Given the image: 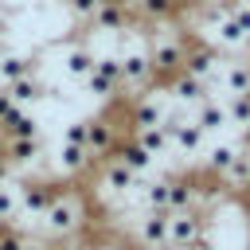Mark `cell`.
<instances>
[{
    "instance_id": "6da1fadb",
    "label": "cell",
    "mask_w": 250,
    "mask_h": 250,
    "mask_svg": "<svg viewBox=\"0 0 250 250\" xmlns=\"http://www.w3.org/2000/svg\"><path fill=\"white\" fill-rule=\"evenodd\" d=\"M164 133H168V145L176 148V152H184V156H195V152H203V145H207V137H203V129L184 113V109H172V113H164Z\"/></svg>"
},
{
    "instance_id": "7a4b0ae2",
    "label": "cell",
    "mask_w": 250,
    "mask_h": 250,
    "mask_svg": "<svg viewBox=\"0 0 250 250\" xmlns=\"http://www.w3.org/2000/svg\"><path fill=\"white\" fill-rule=\"evenodd\" d=\"M223 66H227V59H223V55H219L211 43H195V47H188V51H184V70H188L191 78L207 82L211 90H219Z\"/></svg>"
},
{
    "instance_id": "3957f363",
    "label": "cell",
    "mask_w": 250,
    "mask_h": 250,
    "mask_svg": "<svg viewBox=\"0 0 250 250\" xmlns=\"http://www.w3.org/2000/svg\"><path fill=\"white\" fill-rule=\"evenodd\" d=\"M39 219H43V227H47L51 234H74V230L82 227L86 211H82V203H78L70 191H62V195H59V199L39 215Z\"/></svg>"
},
{
    "instance_id": "277c9868",
    "label": "cell",
    "mask_w": 250,
    "mask_h": 250,
    "mask_svg": "<svg viewBox=\"0 0 250 250\" xmlns=\"http://www.w3.org/2000/svg\"><path fill=\"white\" fill-rule=\"evenodd\" d=\"M184 39H172V35H164V39H156L152 47H148V62H152V78H172V74H180L184 70Z\"/></svg>"
},
{
    "instance_id": "5b68a950",
    "label": "cell",
    "mask_w": 250,
    "mask_h": 250,
    "mask_svg": "<svg viewBox=\"0 0 250 250\" xmlns=\"http://www.w3.org/2000/svg\"><path fill=\"white\" fill-rule=\"evenodd\" d=\"M86 90H90L94 98H113V94L121 90V62H117L113 55L94 59V70L86 74Z\"/></svg>"
},
{
    "instance_id": "8992f818",
    "label": "cell",
    "mask_w": 250,
    "mask_h": 250,
    "mask_svg": "<svg viewBox=\"0 0 250 250\" xmlns=\"http://www.w3.org/2000/svg\"><path fill=\"white\" fill-rule=\"evenodd\" d=\"M203 230H207L203 211H172V219H168V246H191Z\"/></svg>"
},
{
    "instance_id": "52a82bcc",
    "label": "cell",
    "mask_w": 250,
    "mask_h": 250,
    "mask_svg": "<svg viewBox=\"0 0 250 250\" xmlns=\"http://www.w3.org/2000/svg\"><path fill=\"white\" fill-rule=\"evenodd\" d=\"M117 145V125L109 117H90L86 121V152L90 160H105Z\"/></svg>"
},
{
    "instance_id": "ba28073f",
    "label": "cell",
    "mask_w": 250,
    "mask_h": 250,
    "mask_svg": "<svg viewBox=\"0 0 250 250\" xmlns=\"http://www.w3.org/2000/svg\"><path fill=\"white\" fill-rule=\"evenodd\" d=\"M121 86L125 90H141V86H148L152 82V62H148V51H125L121 59Z\"/></svg>"
},
{
    "instance_id": "9c48e42d",
    "label": "cell",
    "mask_w": 250,
    "mask_h": 250,
    "mask_svg": "<svg viewBox=\"0 0 250 250\" xmlns=\"http://www.w3.org/2000/svg\"><path fill=\"white\" fill-rule=\"evenodd\" d=\"M168 219L172 211H145V219L137 223V238L145 250H168Z\"/></svg>"
},
{
    "instance_id": "30bf717a",
    "label": "cell",
    "mask_w": 250,
    "mask_h": 250,
    "mask_svg": "<svg viewBox=\"0 0 250 250\" xmlns=\"http://www.w3.org/2000/svg\"><path fill=\"white\" fill-rule=\"evenodd\" d=\"M168 94H172V98H176L180 105H199V102L215 98V90H211L207 82L191 78L188 70H180V74H172V78H168Z\"/></svg>"
},
{
    "instance_id": "8fae6325",
    "label": "cell",
    "mask_w": 250,
    "mask_h": 250,
    "mask_svg": "<svg viewBox=\"0 0 250 250\" xmlns=\"http://www.w3.org/2000/svg\"><path fill=\"white\" fill-rule=\"evenodd\" d=\"M59 195H62L59 184H20V211H27V215L39 219Z\"/></svg>"
},
{
    "instance_id": "7c38bea8",
    "label": "cell",
    "mask_w": 250,
    "mask_h": 250,
    "mask_svg": "<svg viewBox=\"0 0 250 250\" xmlns=\"http://www.w3.org/2000/svg\"><path fill=\"white\" fill-rule=\"evenodd\" d=\"M191 121L203 129V137H219L223 129H230L223 98H207V102H199V105H195V113H191Z\"/></svg>"
},
{
    "instance_id": "4fadbf2b",
    "label": "cell",
    "mask_w": 250,
    "mask_h": 250,
    "mask_svg": "<svg viewBox=\"0 0 250 250\" xmlns=\"http://www.w3.org/2000/svg\"><path fill=\"white\" fill-rule=\"evenodd\" d=\"M160 121H164V102H160V94H145V98L133 102V109H129L133 133H137V129H148V125H160Z\"/></svg>"
},
{
    "instance_id": "5bb4252c",
    "label": "cell",
    "mask_w": 250,
    "mask_h": 250,
    "mask_svg": "<svg viewBox=\"0 0 250 250\" xmlns=\"http://www.w3.org/2000/svg\"><path fill=\"white\" fill-rule=\"evenodd\" d=\"M145 184V176H137V172H129L125 164H117V160H109L105 168H102V188L105 191H117V195H129V191H137Z\"/></svg>"
},
{
    "instance_id": "9a60e30c",
    "label": "cell",
    "mask_w": 250,
    "mask_h": 250,
    "mask_svg": "<svg viewBox=\"0 0 250 250\" xmlns=\"http://www.w3.org/2000/svg\"><path fill=\"white\" fill-rule=\"evenodd\" d=\"M109 160L125 164V168H129V172H137V176H145V172L152 168V156H148L133 137H129V141H117V145H113V152H109Z\"/></svg>"
},
{
    "instance_id": "2e32d148",
    "label": "cell",
    "mask_w": 250,
    "mask_h": 250,
    "mask_svg": "<svg viewBox=\"0 0 250 250\" xmlns=\"http://www.w3.org/2000/svg\"><path fill=\"white\" fill-rule=\"evenodd\" d=\"M90 23H94L98 31H125V27H129V12H125L121 0H102V4L94 8Z\"/></svg>"
},
{
    "instance_id": "e0dca14e",
    "label": "cell",
    "mask_w": 250,
    "mask_h": 250,
    "mask_svg": "<svg viewBox=\"0 0 250 250\" xmlns=\"http://www.w3.org/2000/svg\"><path fill=\"white\" fill-rule=\"evenodd\" d=\"M219 90H223V98L250 94V62H246V59L227 62V66H223V78H219Z\"/></svg>"
},
{
    "instance_id": "ac0fdd59",
    "label": "cell",
    "mask_w": 250,
    "mask_h": 250,
    "mask_svg": "<svg viewBox=\"0 0 250 250\" xmlns=\"http://www.w3.org/2000/svg\"><path fill=\"white\" fill-rule=\"evenodd\" d=\"M238 148H242L238 141H215V145L207 148V172L223 180V176H227V168L234 164V156H238Z\"/></svg>"
},
{
    "instance_id": "d6986e66",
    "label": "cell",
    "mask_w": 250,
    "mask_h": 250,
    "mask_svg": "<svg viewBox=\"0 0 250 250\" xmlns=\"http://www.w3.org/2000/svg\"><path fill=\"white\" fill-rule=\"evenodd\" d=\"M8 90V98L20 105V102H39V98H47V86L35 78V74H27V78H16V82H8L4 86Z\"/></svg>"
},
{
    "instance_id": "ffe728a7",
    "label": "cell",
    "mask_w": 250,
    "mask_h": 250,
    "mask_svg": "<svg viewBox=\"0 0 250 250\" xmlns=\"http://www.w3.org/2000/svg\"><path fill=\"white\" fill-rule=\"evenodd\" d=\"M133 141H137V145H141V148H145L152 160H156V156H164V152L172 148V145H168V133H164V125H148V129H137V133H133Z\"/></svg>"
},
{
    "instance_id": "44dd1931",
    "label": "cell",
    "mask_w": 250,
    "mask_h": 250,
    "mask_svg": "<svg viewBox=\"0 0 250 250\" xmlns=\"http://www.w3.org/2000/svg\"><path fill=\"white\" fill-rule=\"evenodd\" d=\"M4 160L16 168V164H31L39 156V137H23V141H4Z\"/></svg>"
},
{
    "instance_id": "7402d4cb",
    "label": "cell",
    "mask_w": 250,
    "mask_h": 250,
    "mask_svg": "<svg viewBox=\"0 0 250 250\" xmlns=\"http://www.w3.org/2000/svg\"><path fill=\"white\" fill-rule=\"evenodd\" d=\"M168 188H172V180H145L137 188L145 211H168Z\"/></svg>"
},
{
    "instance_id": "603a6c76",
    "label": "cell",
    "mask_w": 250,
    "mask_h": 250,
    "mask_svg": "<svg viewBox=\"0 0 250 250\" xmlns=\"http://www.w3.org/2000/svg\"><path fill=\"white\" fill-rule=\"evenodd\" d=\"M4 137L8 141H23V137H39V125H35V117L31 113H23L20 105L12 109V117L4 121Z\"/></svg>"
},
{
    "instance_id": "cb8c5ba5",
    "label": "cell",
    "mask_w": 250,
    "mask_h": 250,
    "mask_svg": "<svg viewBox=\"0 0 250 250\" xmlns=\"http://www.w3.org/2000/svg\"><path fill=\"white\" fill-rule=\"evenodd\" d=\"M223 105H227V121H230V129H242V133H250V94L223 98Z\"/></svg>"
},
{
    "instance_id": "d4e9b609",
    "label": "cell",
    "mask_w": 250,
    "mask_h": 250,
    "mask_svg": "<svg viewBox=\"0 0 250 250\" xmlns=\"http://www.w3.org/2000/svg\"><path fill=\"white\" fill-rule=\"evenodd\" d=\"M94 160H90V152L82 148V145H62V152H59V168L66 172V176H78V172H86Z\"/></svg>"
},
{
    "instance_id": "484cf974",
    "label": "cell",
    "mask_w": 250,
    "mask_h": 250,
    "mask_svg": "<svg viewBox=\"0 0 250 250\" xmlns=\"http://www.w3.org/2000/svg\"><path fill=\"white\" fill-rule=\"evenodd\" d=\"M27 74H35V62H31L27 55H4V59H0V82H4V86L16 82V78H27Z\"/></svg>"
},
{
    "instance_id": "4316f807",
    "label": "cell",
    "mask_w": 250,
    "mask_h": 250,
    "mask_svg": "<svg viewBox=\"0 0 250 250\" xmlns=\"http://www.w3.org/2000/svg\"><path fill=\"white\" fill-rule=\"evenodd\" d=\"M94 59H98V55H94L90 47H70V51H66V74L86 82V74L94 70Z\"/></svg>"
},
{
    "instance_id": "83f0119b",
    "label": "cell",
    "mask_w": 250,
    "mask_h": 250,
    "mask_svg": "<svg viewBox=\"0 0 250 250\" xmlns=\"http://www.w3.org/2000/svg\"><path fill=\"white\" fill-rule=\"evenodd\" d=\"M20 211V184H0V223H8Z\"/></svg>"
},
{
    "instance_id": "f1b7e54d",
    "label": "cell",
    "mask_w": 250,
    "mask_h": 250,
    "mask_svg": "<svg viewBox=\"0 0 250 250\" xmlns=\"http://www.w3.org/2000/svg\"><path fill=\"white\" fill-rule=\"evenodd\" d=\"M137 8H141V16H148V20H168V16L176 12V0H137Z\"/></svg>"
},
{
    "instance_id": "f546056e",
    "label": "cell",
    "mask_w": 250,
    "mask_h": 250,
    "mask_svg": "<svg viewBox=\"0 0 250 250\" xmlns=\"http://www.w3.org/2000/svg\"><path fill=\"white\" fill-rule=\"evenodd\" d=\"M62 145H82L86 148V121H70L62 133Z\"/></svg>"
},
{
    "instance_id": "4dcf8cb0",
    "label": "cell",
    "mask_w": 250,
    "mask_h": 250,
    "mask_svg": "<svg viewBox=\"0 0 250 250\" xmlns=\"http://www.w3.org/2000/svg\"><path fill=\"white\" fill-rule=\"evenodd\" d=\"M0 250H23V238L16 234V227H12V223H4V227H0Z\"/></svg>"
},
{
    "instance_id": "1f68e13d",
    "label": "cell",
    "mask_w": 250,
    "mask_h": 250,
    "mask_svg": "<svg viewBox=\"0 0 250 250\" xmlns=\"http://www.w3.org/2000/svg\"><path fill=\"white\" fill-rule=\"evenodd\" d=\"M66 4H70V12H74L78 20H90V16H94V8H98L102 0H66Z\"/></svg>"
},
{
    "instance_id": "d6a6232c",
    "label": "cell",
    "mask_w": 250,
    "mask_h": 250,
    "mask_svg": "<svg viewBox=\"0 0 250 250\" xmlns=\"http://www.w3.org/2000/svg\"><path fill=\"white\" fill-rule=\"evenodd\" d=\"M12 109H16V102L8 98V90H0V125H4L8 117H12Z\"/></svg>"
},
{
    "instance_id": "836d02e7",
    "label": "cell",
    "mask_w": 250,
    "mask_h": 250,
    "mask_svg": "<svg viewBox=\"0 0 250 250\" xmlns=\"http://www.w3.org/2000/svg\"><path fill=\"white\" fill-rule=\"evenodd\" d=\"M4 55H8V43H4V39H0V59H4Z\"/></svg>"
},
{
    "instance_id": "e575fe53",
    "label": "cell",
    "mask_w": 250,
    "mask_h": 250,
    "mask_svg": "<svg viewBox=\"0 0 250 250\" xmlns=\"http://www.w3.org/2000/svg\"><path fill=\"white\" fill-rule=\"evenodd\" d=\"M168 250H199V246H168Z\"/></svg>"
},
{
    "instance_id": "d590c367",
    "label": "cell",
    "mask_w": 250,
    "mask_h": 250,
    "mask_svg": "<svg viewBox=\"0 0 250 250\" xmlns=\"http://www.w3.org/2000/svg\"><path fill=\"white\" fill-rule=\"evenodd\" d=\"M234 250H250V242H242V246H234Z\"/></svg>"
},
{
    "instance_id": "8d00e7d4",
    "label": "cell",
    "mask_w": 250,
    "mask_h": 250,
    "mask_svg": "<svg viewBox=\"0 0 250 250\" xmlns=\"http://www.w3.org/2000/svg\"><path fill=\"white\" fill-rule=\"evenodd\" d=\"M188 4H211V0H188Z\"/></svg>"
}]
</instances>
